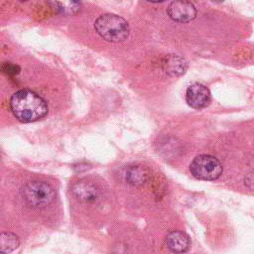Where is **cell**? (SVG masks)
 <instances>
[{"label": "cell", "instance_id": "6da1fadb", "mask_svg": "<svg viewBox=\"0 0 254 254\" xmlns=\"http://www.w3.org/2000/svg\"><path fill=\"white\" fill-rule=\"evenodd\" d=\"M13 115L21 122L38 121L48 113V105L43 97L31 89L16 91L10 98Z\"/></svg>", "mask_w": 254, "mask_h": 254}, {"label": "cell", "instance_id": "7a4b0ae2", "mask_svg": "<svg viewBox=\"0 0 254 254\" xmlns=\"http://www.w3.org/2000/svg\"><path fill=\"white\" fill-rule=\"evenodd\" d=\"M96 33L104 40L118 43L126 40L130 33L128 22L115 14H103L94 22Z\"/></svg>", "mask_w": 254, "mask_h": 254}, {"label": "cell", "instance_id": "3957f363", "mask_svg": "<svg viewBox=\"0 0 254 254\" xmlns=\"http://www.w3.org/2000/svg\"><path fill=\"white\" fill-rule=\"evenodd\" d=\"M21 195L32 207L42 208L53 202L56 192L51 185L43 181H31L21 189Z\"/></svg>", "mask_w": 254, "mask_h": 254}, {"label": "cell", "instance_id": "277c9868", "mask_svg": "<svg viewBox=\"0 0 254 254\" xmlns=\"http://www.w3.org/2000/svg\"><path fill=\"white\" fill-rule=\"evenodd\" d=\"M190 171L197 180L214 181L221 176L223 168L216 157L201 154L192 160L190 165Z\"/></svg>", "mask_w": 254, "mask_h": 254}, {"label": "cell", "instance_id": "5b68a950", "mask_svg": "<svg viewBox=\"0 0 254 254\" xmlns=\"http://www.w3.org/2000/svg\"><path fill=\"white\" fill-rule=\"evenodd\" d=\"M169 17L178 23H188L196 16L195 6L189 1H174L168 6Z\"/></svg>", "mask_w": 254, "mask_h": 254}, {"label": "cell", "instance_id": "8992f818", "mask_svg": "<svg viewBox=\"0 0 254 254\" xmlns=\"http://www.w3.org/2000/svg\"><path fill=\"white\" fill-rule=\"evenodd\" d=\"M186 100L187 103L192 108H204L210 102L209 89L201 83H192L187 88Z\"/></svg>", "mask_w": 254, "mask_h": 254}, {"label": "cell", "instance_id": "52a82bcc", "mask_svg": "<svg viewBox=\"0 0 254 254\" xmlns=\"http://www.w3.org/2000/svg\"><path fill=\"white\" fill-rule=\"evenodd\" d=\"M165 243L171 252L177 254L185 253L189 251L190 247V239L189 235L179 230L170 231L166 236Z\"/></svg>", "mask_w": 254, "mask_h": 254}, {"label": "cell", "instance_id": "ba28073f", "mask_svg": "<svg viewBox=\"0 0 254 254\" xmlns=\"http://www.w3.org/2000/svg\"><path fill=\"white\" fill-rule=\"evenodd\" d=\"M72 193L82 201H94L99 196V189L88 181H78L71 187Z\"/></svg>", "mask_w": 254, "mask_h": 254}, {"label": "cell", "instance_id": "9c48e42d", "mask_svg": "<svg viewBox=\"0 0 254 254\" xmlns=\"http://www.w3.org/2000/svg\"><path fill=\"white\" fill-rule=\"evenodd\" d=\"M164 71L171 76H180L187 70V62L178 55H168L164 58L162 63Z\"/></svg>", "mask_w": 254, "mask_h": 254}, {"label": "cell", "instance_id": "30bf717a", "mask_svg": "<svg viewBox=\"0 0 254 254\" xmlns=\"http://www.w3.org/2000/svg\"><path fill=\"white\" fill-rule=\"evenodd\" d=\"M150 177L149 170L142 165L130 166L125 173L126 182L132 186H143Z\"/></svg>", "mask_w": 254, "mask_h": 254}, {"label": "cell", "instance_id": "8fae6325", "mask_svg": "<svg viewBox=\"0 0 254 254\" xmlns=\"http://www.w3.org/2000/svg\"><path fill=\"white\" fill-rule=\"evenodd\" d=\"M20 244L18 236L9 231H3L0 234V252L1 254H8L15 250Z\"/></svg>", "mask_w": 254, "mask_h": 254}, {"label": "cell", "instance_id": "7c38bea8", "mask_svg": "<svg viewBox=\"0 0 254 254\" xmlns=\"http://www.w3.org/2000/svg\"><path fill=\"white\" fill-rule=\"evenodd\" d=\"M49 4L58 13L63 15H73L80 8V3L76 1H53L49 2Z\"/></svg>", "mask_w": 254, "mask_h": 254}, {"label": "cell", "instance_id": "4fadbf2b", "mask_svg": "<svg viewBox=\"0 0 254 254\" xmlns=\"http://www.w3.org/2000/svg\"><path fill=\"white\" fill-rule=\"evenodd\" d=\"M1 70L8 75H15V74L19 73L20 67L11 63H4L1 66Z\"/></svg>", "mask_w": 254, "mask_h": 254}, {"label": "cell", "instance_id": "5bb4252c", "mask_svg": "<svg viewBox=\"0 0 254 254\" xmlns=\"http://www.w3.org/2000/svg\"><path fill=\"white\" fill-rule=\"evenodd\" d=\"M245 185H246L248 188L254 190V173H253V174H249V175L245 178Z\"/></svg>", "mask_w": 254, "mask_h": 254}]
</instances>
